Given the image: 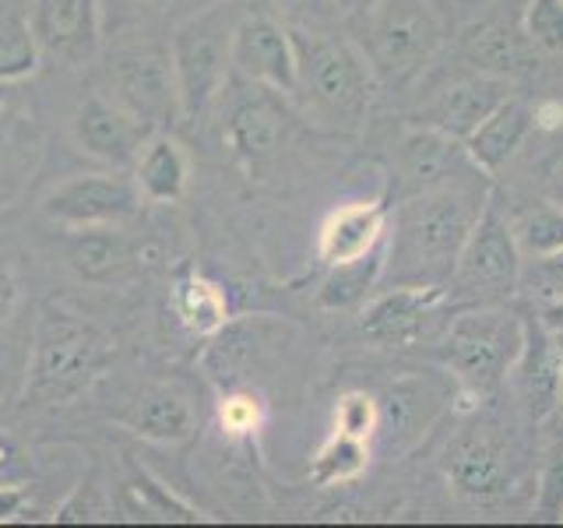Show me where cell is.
Segmentation results:
<instances>
[{
	"label": "cell",
	"mask_w": 563,
	"mask_h": 528,
	"mask_svg": "<svg viewBox=\"0 0 563 528\" xmlns=\"http://www.w3.org/2000/svg\"><path fill=\"white\" fill-rule=\"evenodd\" d=\"M521 264L525 257L507 211H500V201L489 194L462 254H457L448 293L457 304H504L518 293Z\"/></svg>",
	"instance_id": "obj_8"
},
{
	"label": "cell",
	"mask_w": 563,
	"mask_h": 528,
	"mask_svg": "<svg viewBox=\"0 0 563 528\" xmlns=\"http://www.w3.org/2000/svg\"><path fill=\"white\" fill-rule=\"evenodd\" d=\"M113 501L106 497V486L96 472H88L85 480L75 486V493L57 507L53 521L60 525H81V521H110L113 518Z\"/></svg>",
	"instance_id": "obj_35"
},
{
	"label": "cell",
	"mask_w": 563,
	"mask_h": 528,
	"mask_svg": "<svg viewBox=\"0 0 563 528\" xmlns=\"http://www.w3.org/2000/svg\"><path fill=\"white\" fill-rule=\"evenodd\" d=\"M18 469V444L14 437L0 430V483H4V475H11Z\"/></svg>",
	"instance_id": "obj_44"
},
{
	"label": "cell",
	"mask_w": 563,
	"mask_h": 528,
	"mask_svg": "<svg viewBox=\"0 0 563 528\" xmlns=\"http://www.w3.org/2000/svg\"><path fill=\"white\" fill-rule=\"evenodd\" d=\"M117 507L134 521H205V515L180 493H173L148 469L128 462V480L120 483Z\"/></svg>",
	"instance_id": "obj_26"
},
{
	"label": "cell",
	"mask_w": 563,
	"mask_h": 528,
	"mask_svg": "<svg viewBox=\"0 0 563 528\" xmlns=\"http://www.w3.org/2000/svg\"><path fill=\"white\" fill-rule=\"evenodd\" d=\"M525 342V317L500 304H468L457 310L437 356L472 398H486L507 381Z\"/></svg>",
	"instance_id": "obj_5"
},
{
	"label": "cell",
	"mask_w": 563,
	"mask_h": 528,
	"mask_svg": "<svg viewBox=\"0 0 563 528\" xmlns=\"http://www.w3.org/2000/svg\"><path fill=\"white\" fill-rule=\"evenodd\" d=\"M141 190L134 176L123 169L75 173L43 198V216L64 229H96V226H128L141 216Z\"/></svg>",
	"instance_id": "obj_10"
},
{
	"label": "cell",
	"mask_w": 563,
	"mask_h": 528,
	"mask_svg": "<svg viewBox=\"0 0 563 528\" xmlns=\"http://www.w3.org/2000/svg\"><path fill=\"white\" fill-rule=\"evenodd\" d=\"M380 275H384V251H374V254L349 261V264H334V268H328L321 293H317V304L328 310L356 307L369 296V289L377 286Z\"/></svg>",
	"instance_id": "obj_30"
},
{
	"label": "cell",
	"mask_w": 563,
	"mask_h": 528,
	"mask_svg": "<svg viewBox=\"0 0 563 528\" xmlns=\"http://www.w3.org/2000/svg\"><path fill=\"white\" fill-rule=\"evenodd\" d=\"M43 64V53L35 46V35L29 29L25 11L11 4H0V85L22 81L35 75Z\"/></svg>",
	"instance_id": "obj_31"
},
{
	"label": "cell",
	"mask_w": 563,
	"mask_h": 528,
	"mask_svg": "<svg viewBox=\"0 0 563 528\" xmlns=\"http://www.w3.org/2000/svg\"><path fill=\"white\" fill-rule=\"evenodd\" d=\"M352 40L363 50L377 85L398 92L419 81L448 46V22L437 0H369Z\"/></svg>",
	"instance_id": "obj_4"
},
{
	"label": "cell",
	"mask_w": 563,
	"mask_h": 528,
	"mask_svg": "<svg viewBox=\"0 0 563 528\" xmlns=\"http://www.w3.org/2000/svg\"><path fill=\"white\" fill-rule=\"evenodd\" d=\"M29 486L22 483H0V525L18 521L29 510Z\"/></svg>",
	"instance_id": "obj_41"
},
{
	"label": "cell",
	"mask_w": 563,
	"mask_h": 528,
	"mask_svg": "<svg viewBox=\"0 0 563 528\" xmlns=\"http://www.w3.org/2000/svg\"><path fill=\"white\" fill-rule=\"evenodd\" d=\"M243 14V4L222 0L187 22L176 25L169 53H173V75H176V96H180V120H201L216 106L233 75V29Z\"/></svg>",
	"instance_id": "obj_6"
},
{
	"label": "cell",
	"mask_w": 563,
	"mask_h": 528,
	"mask_svg": "<svg viewBox=\"0 0 563 528\" xmlns=\"http://www.w3.org/2000/svg\"><path fill=\"white\" fill-rule=\"evenodd\" d=\"M14 307H18V282H14V272L0 264V324L14 314Z\"/></svg>",
	"instance_id": "obj_42"
},
{
	"label": "cell",
	"mask_w": 563,
	"mask_h": 528,
	"mask_svg": "<svg viewBox=\"0 0 563 528\" xmlns=\"http://www.w3.org/2000/svg\"><path fill=\"white\" fill-rule=\"evenodd\" d=\"M536 515L545 521H563V440H556L542 462L536 486Z\"/></svg>",
	"instance_id": "obj_40"
},
{
	"label": "cell",
	"mask_w": 563,
	"mask_h": 528,
	"mask_svg": "<svg viewBox=\"0 0 563 528\" xmlns=\"http://www.w3.org/2000/svg\"><path fill=\"white\" fill-rule=\"evenodd\" d=\"M292 32H334L345 25L342 0H268Z\"/></svg>",
	"instance_id": "obj_33"
},
{
	"label": "cell",
	"mask_w": 563,
	"mask_h": 528,
	"mask_svg": "<svg viewBox=\"0 0 563 528\" xmlns=\"http://www.w3.org/2000/svg\"><path fill=\"white\" fill-rule=\"evenodd\" d=\"M457 57L479 75L504 81H515L539 67V50L525 40L521 29H510L504 22H479L465 29L457 40Z\"/></svg>",
	"instance_id": "obj_22"
},
{
	"label": "cell",
	"mask_w": 563,
	"mask_h": 528,
	"mask_svg": "<svg viewBox=\"0 0 563 528\" xmlns=\"http://www.w3.org/2000/svg\"><path fill=\"white\" fill-rule=\"evenodd\" d=\"M507 219H510V229H515L518 251L525 261L563 251V205L536 201L528 208H518L515 216H507Z\"/></svg>",
	"instance_id": "obj_32"
},
{
	"label": "cell",
	"mask_w": 563,
	"mask_h": 528,
	"mask_svg": "<svg viewBox=\"0 0 563 528\" xmlns=\"http://www.w3.org/2000/svg\"><path fill=\"white\" fill-rule=\"evenodd\" d=\"M120 226H96V229H70L67 240V264L70 272H78L85 282H110L131 264V243L123 233H117Z\"/></svg>",
	"instance_id": "obj_27"
},
{
	"label": "cell",
	"mask_w": 563,
	"mask_h": 528,
	"mask_svg": "<svg viewBox=\"0 0 563 528\" xmlns=\"http://www.w3.org/2000/svg\"><path fill=\"white\" fill-rule=\"evenodd\" d=\"M510 96H515L510 81L472 70L468 78H457L448 88H440V92L427 106H419V110L412 113V120L416 123H430V128L448 131V134L465 141Z\"/></svg>",
	"instance_id": "obj_19"
},
{
	"label": "cell",
	"mask_w": 563,
	"mask_h": 528,
	"mask_svg": "<svg viewBox=\"0 0 563 528\" xmlns=\"http://www.w3.org/2000/svg\"><path fill=\"white\" fill-rule=\"evenodd\" d=\"M113 419L123 430H131L152 444H187L198 433L190 398L173 384H141L120 402Z\"/></svg>",
	"instance_id": "obj_18"
},
{
	"label": "cell",
	"mask_w": 563,
	"mask_h": 528,
	"mask_svg": "<svg viewBox=\"0 0 563 528\" xmlns=\"http://www.w3.org/2000/svg\"><path fill=\"white\" fill-rule=\"evenodd\" d=\"M380 427V402L366 392H345L334 402V430L360 437V440H374Z\"/></svg>",
	"instance_id": "obj_37"
},
{
	"label": "cell",
	"mask_w": 563,
	"mask_h": 528,
	"mask_svg": "<svg viewBox=\"0 0 563 528\" xmlns=\"http://www.w3.org/2000/svg\"><path fill=\"white\" fill-rule=\"evenodd\" d=\"M387 222H391V198L387 194L331 211L321 233H317V261L324 268H334V264H349L380 251V243L387 240Z\"/></svg>",
	"instance_id": "obj_20"
},
{
	"label": "cell",
	"mask_w": 563,
	"mask_h": 528,
	"mask_svg": "<svg viewBox=\"0 0 563 528\" xmlns=\"http://www.w3.org/2000/svg\"><path fill=\"white\" fill-rule=\"evenodd\" d=\"M369 469V440L334 430L310 458V480L317 486H345Z\"/></svg>",
	"instance_id": "obj_29"
},
{
	"label": "cell",
	"mask_w": 563,
	"mask_h": 528,
	"mask_svg": "<svg viewBox=\"0 0 563 528\" xmlns=\"http://www.w3.org/2000/svg\"><path fill=\"white\" fill-rule=\"evenodd\" d=\"M173 314L194 339H211V334L229 324V299L216 278L187 272L173 286Z\"/></svg>",
	"instance_id": "obj_28"
},
{
	"label": "cell",
	"mask_w": 563,
	"mask_h": 528,
	"mask_svg": "<svg viewBox=\"0 0 563 528\" xmlns=\"http://www.w3.org/2000/svg\"><path fill=\"white\" fill-rule=\"evenodd\" d=\"M219 427L225 437L233 440H251L257 437V430L264 427V405L254 392H225L219 402Z\"/></svg>",
	"instance_id": "obj_36"
},
{
	"label": "cell",
	"mask_w": 563,
	"mask_h": 528,
	"mask_svg": "<svg viewBox=\"0 0 563 528\" xmlns=\"http://www.w3.org/2000/svg\"><path fill=\"white\" fill-rule=\"evenodd\" d=\"M525 317V342L507 381L515 384L521 409L532 422H550L560 405L563 384V339L542 321L539 314Z\"/></svg>",
	"instance_id": "obj_16"
},
{
	"label": "cell",
	"mask_w": 563,
	"mask_h": 528,
	"mask_svg": "<svg viewBox=\"0 0 563 528\" xmlns=\"http://www.w3.org/2000/svg\"><path fill=\"white\" fill-rule=\"evenodd\" d=\"M489 176L472 163L462 138L437 131L430 123L409 120L391 148V190L395 201L409 194L444 187H479Z\"/></svg>",
	"instance_id": "obj_9"
},
{
	"label": "cell",
	"mask_w": 563,
	"mask_h": 528,
	"mask_svg": "<svg viewBox=\"0 0 563 528\" xmlns=\"http://www.w3.org/2000/svg\"><path fill=\"white\" fill-rule=\"evenodd\" d=\"M4 123H8V92L0 88V141H4Z\"/></svg>",
	"instance_id": "obj_46"
},
{
	"label": "cell",
	"mask_w": 563,
	"mask_h": 528,
	"mask_svg": "<svg viewBox=\"0 0 563 528\" xmlns=\"http://www.w3.org/2000/svg\"><path fill=\"white\" fill-rule=\"evenodd\" d=\"M556 419L563 422V384H560V405H556Z\"/></svg>",
	"instance_id": "obj_47"
},
{
	"label": "cell",
	"mask_w": 563,
	"mask_h": 528,
	"mask_svg": "<svg viewBox=\"0 0 563 528\" xmlns=\"http://www.w3.org/2000/svg\"><path fill=\"white\" fill-rule=\"evenodd\" d=\"M289 110L272 88H261V96L240 99L222 123V145L229 158L246 173L257 176L278 155L282 141L289 134Z\"/></svg>",
	"instance_id": "obj_17"
},
{
	"label": "cell",
	"mask_w": 563,
	"mask_h": 528,
	"mask_svg": "<svg viewBox=\"0 0 563 528\" xmlns=\"http://www.w3.org/2000/svg\"><path fill=\"white\" fill-rule=\"evenodd\" d=\"M233 75L257 88L292 99L296 92V43L289 25L272 8H243L233 29Z\"/></svg>",
	"instance_id": "obj_11"
},
{
	"label": "cell",
	"mask_w": 563,
	"mask_h": 528,
	"mask_svg": "<svg viewBox=\"0 0 563 528\" xmlns=\"http://www.w3.org/2000/svg\"><path fill=\"white\" fill-rule=\"evenodd\" d=\"M532 131H536L532 106H528L521 96H510L465 138V148L472 155V163L493 180V176L518 155V148L525 145V138Z\"/></svg>",
	"instance_id": "obj_23"
},
{
	"label": "cell",
	"mask_w": 563,
	"mask_h": 528,
	"mask_svg": "<svg viewBox=\"0 0 563 528\" xmlns=\"http://www.w3.org/2000/svg\"><path fill=\"white\" fill-rule=\"evenodd\" d=\"M173 0H102V22L110 35H131L148 29L169 11Z\"/></svg>",
	"instance_id": "obj_38"
},
{
	"label": "cell",
	"mask_w": 563,
	"mask_h": 528,
	"mask_svg": "<svg viewBox=\"0 0 563 528\" xmlns=\"http://www.w3.org/2000/svg\"><path fill=\"white\" fill-rule=\"evenodd\" d=\"M539 317L563 339V299H556V304H542L539 307Z\"/></svg>",
	"instance_id": "obj_45"
},
{
	"label": "cell",
	"mask_w": 563,
	"mask_h": 528,
	"mask_svg": "<svg viewBox=\"0 0 563 528\" xmlns=\"http://www.w3.org/2000/svg\"><path fill=\"white\" fill-rule=\"evenodd\" d=\"M444 475L465 504L489 507L518 490L521 469L515 448L504 437L493 430H472L444 451Z\"/></svg>",
	"instance_id": "obj_12"
},
{
	"label": "cell",
	"mask_w": 563,
	"mask_h": 528,
	"mask_svg": "<svg viewBox=\"0 0 563 528\" xmlns=\"http://www.w3.org/2000/svg\"><path fill=\"white\" fill-rule=\"evenodd\" d=\"M272 331L275 324L264 321V317H251V321H236V324L229 321L222 331H216L208 339L205 360H201L205 370L225 387H236L246 370L264 356V345H272L268 339Z\"/></svg>",
	"instance_id": "obj_24"
},
{
	"label": "cell",
	"mask_w": 563,
	"mask_h": 528,
	"mask_svg": "<svg viewBox=\"0 0 563 528\" xmlns=\"http://www.w3.org/2000/svg\"><path fill=\"white\" fill-rule=\"evenodd\" d=\"M292 32V29H289ZM296 43V106L331 134H360L374 110L377 78L363 50L342 29L292 32Z\"/></svg>",
	"instance_id": "obj_2"
},
{
	"label": "cell",
	"mask_w": 563,
	"mask_h": 528,
	"mask_svg": "<svg viewBox=\"0 0 563 528\" xmlns=\"http://www.w3.org/2000/svg\"><path fill=\"white\" fill-rule=\"evenodd\" d=\"M377 402H380L377 433L387 440V448H391L395 454H401L412 444H419L422 433L433 427L440 409H444L448 395L433 377L405 374L395 384H387V392Z\"/></svg>",
	"instance_id": "obj_21"
},
{
	"label": "cell",
	"mask_w": 563,
	"mask_h": 528,
	"mask_svg": "<svg viewBox=\"0 0 563 528\" xmlns=\"http://www.w3.org/2000/svg\"><path fill=\"white\" fill-rule=\"evenodd\" d=\"M518 289H525L532 299H539V307L563 299V251L542 254V257H528L521 264Z\"/></svg>",
	"instance_id": "obj_39"
},
{
	"label": "cell",
	"mask_w": 563,
	"mask_h": 528,
	"mask_svg": "<svg viewBox=\"0 0 563 528\" xmlns=\"http://www.w3.org/2000/svg\"><path fill=\"white\" fill-rule=\"evenodd\" d=\"M113 356L117 342L99 324L64 307H43L32 339L25 405L49 409V405L70 402L102 377Z\"/></svg>",
	"instance_id": "obj_3"
},
{
	"label": "cell",
	"mask_w": 563,
	"mask_h": 528,
	"mask_svg": "<svg viewBox=\"0 0 563 528\" xmlns=\"http://www.w3.org/2000/svg\"><path fill=\"white\" fill-rule=\"evenodd\" d=\"M451 307L444 286H391L366 299L360 328L363 339L380 349H409L430 339L437 317Z\"/></svg>",
	"instance_id": "obj_15"
},
{
	"label": "cell",
	"mask_w": 563,
	"mask_h": 528,
	"mask_svg": "<svg viewBox=\"0 0 563 528\" xmlns=\"http://www.w3.org/2000/svg\"><path fill=\"white\" fill-rule=\"evenodd\" d=\"M489 194L479 187H444L398 198L387 222L384 275L391 286H444Z\"/></svg>",
	"instance_id": "obj_1"
},
{
	"label": "cell",
	"mask_w": 563,
	"mask_h": 528,
	"mask_svg": "<svg viewBox=\"0 0 563 528\" xmlns=\"http://www.w3.org/2000/svg\"><path fill=\"white\" fill-rule=\"evenodd\" d=\"M532 113H536V128H545V131H553V128H563V102L556 99H542L532 106Z\"/></svg>",
	"instance_id": "obj_43"
},
{
	"label": "cell",
	"mask_w": 563,
	"mask_h": 528,
	"mask_svg": "<svg viewBox=\"0 0 563 528\" xmlns=\"http://www.w3.org/2000/svg\"><path fill=\"white\" fill-rule=\"evenodd\" d=\"M158 134L148 128L137 113H131L110 88H92L78 110L70 113V141L78 145V152L99 158V163L113 169L134 166L137 152L145 148V141Z\"/></svg>",
	"instance_id": "obj_13"
},
{
	"label": "cell",
	"mask_w": 563,
	"mask_h": 528,
	"mask_svg": "<svg viewBox=\"0 0 563 528\" xmlns=\"http://www.w3.org/2000/svg\"><path fill=\"white\" fill-rule=\"evenodd\" d=\"M521 32L539 53H563V0H528Z\"/></svg>",
	"instance_id": "obj_34"
},
{
	"label": "cell",
	"mask_w": 563,
	"mask_h": 528,
	"mask_svg": "<svg viewBox=\"0 0 563 528\" xmlns=\"http://www.w3.org/2000/svg\"><path fill=\"white\" fill-rule=\"evenodd\" d=\"M131 169H134L131 176L141 190V198L152 205H176L187 194L190 163H187L184 148L163 131L145 141V148L137 152Z\"/></svg>",
	"instance_id": "obj_25"
},
{
	"label": "cell",
	"mask_w": 563,
	"mask_h": 528,
	"mask_svg": "<svg viewBox=\"0 0 563 528\" xmlns=\"http://www.w3.org/2000/svg\"><path fill=\"white\" fill-rule=\"evenodd\" d=\"M106 88L155 131L180 120L173 53L152 32H131L113 43L106 53Z\"/></svg>",
	"instance_id": "obj_7"
},
{
	"label": "cell",
	"mask_w": 563,
	"mask_h": 528,
	"mask_svg": "<svg viewBox=\"0 0 563 528\" xmlns=\"http://www.w3.org/2000/svg\"><path fill=\"white\" fill-rule=\"evenodd\" d=\"M29 29L43 61L60 67H88L102 50V0H32Z\"/></svg>",
	"instance_id": "obj_14"
}]
</instances>
